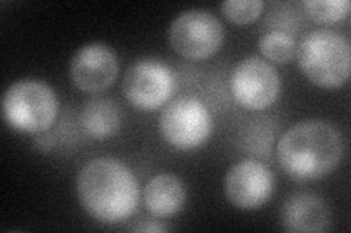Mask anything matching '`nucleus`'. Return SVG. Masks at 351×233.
Segmentation results:
<instances>
[{
	"mask_svg": "<svg viewBox=\"0 0 351 233\" xmlns=\"http://www.w3.org/2000/svg\"><path fill=\"white\" fill-rule=\"evenodd\" d=\"M344 141L338 128L325 120H304L284 133L277 158L284 172L298 181L321 180L341 163Z\"/></svg>",
	"mask_w": 351,
	"mask_h": 233,
	"instance_id": "obj_1",
	"label": "nucleus"
},
{
	"mask_svg": "<svg viewBox=\"0 0 351 233\" xmlns=\"http://www.w3.org/2000/svg\"><path fill=\"white\" fill-rule=\"evenodd\" d=\"M76 193L86 213L103 223L129 219L139 203L134 172L114 158H95L85 163L76 180Z\"/></svg>",
	"mask_w": 351,
	"mask_h": 233,
	"instance_id": "obj_2",
	"label": "nucleus"
},
{
	"mask_svg": "<svg viewBox=\"0 0 351 233\" xmlns=\"http://www.w3.org/2000/svg\"><path fill=\"white\" fill-rule=\"evenodd\" d=\"M302 72L321 87H338L350 76L348 40L332 29H315L306 34L295 50Z\"/></svg>",
	"mask_w": 351,
	"mask_h": 233,
	"instance_id": "obj_3",
	"label": "nucleus"
},
{
	"mask_svg": "<svg viewBox=\"0 0 351 233\" xmlns=\"http://www.w3.org/2000/svg\"><path fill=\"white\" fill-rule=\"evenodd\" d=\"M56 94L41 81L24 79L10 85L2 101L6 124L19 133L47 131L58 117Z\"/></svg>",
	"mask_w": 351,
	"mask_h": 233,
	"instance_id": "obj_4",
	"label": "nucleus"
},
{
	"mask_svg": "<svg viewBox=\"0 0 351 233\" xmlns=\"http://www.w3.org/2000/svg\"><path fill=\"white\" fill-rule=\"evenodd\" d=\"M160 131L171 146L191 150L202 146L213 131V118L202 101L182 96L164 107L160 115Z\"/></svg>",
	"mask_w": 351,
	"mask_h": 233,
	"instance_id": "obj_5",
	"label": "nucleus"
},
{
	"mask_svg": "<svg viewBox=\"0 0 351 233\" xmlns=\"http://www.w3.org/2000/svg\"><path fill=\"white\" fill-rule=\"evenodd\" d=\"M171 47L191 60H204L215 54L224 41V28L217 16L193 9L173 20L169 31Z\"/></svg>",
	"mask_w": 351,
	"mask_h": 233,
	"instance_id": "obj_6",
	"label": "nucleus"
},
{
	"mask_svg": "<svg viewBox=\"0 0 351 233\" xmlns=\"http://www.w3.org/2000/svg\"><path fill=\"white\" fill-rule=\"evenodd\" d=\"M176 86V79L167 64L157 59H141L126 70L123 94L138 109L154 111L166 104Z\"/></svg>",
	"mask_w": 351,
	"mask_h": 233,
	"instance_id": "obj_7",
	"label": "nucleus"
},
{
	"mask_svg": "<svg viewBox=\"0 0 351 233\" xmlns=\"http://www.w3.org/2000/svg\"><path fill=\"white\" fill-rule=\"evenodd\" d=\"M230 90L236 101L247 109H265L277 101L281 81L272 66L258 57L241 60L230 77Z\"/></svg>",
	"mask_w": 351,
	"mask_h": 233,
	"instance_id": "obj_8",
	"label": "nucleus"
},
{
	"mask_svg": "<svg viewBox=\"0 0 351 233\" xmlns=\"http://www.w3.org/2000/svg\"><path fill=\"white\" fill-rule=\"evenodd\" d=\"M276 180L268 166L255 159L237 162L226 175L224 188L228 202L239 208L254 210L271 198Z\"/></svg>",
	"mask_w": 351,
	"mask_h": 233,
	"instance_id": "obj_9",
	"label": "nucleus"
},
{
	"mask_svg": "<svg viewBox=\"0 0 351 233\" xmlns=\"http://www.w3.org/2000/svg\"><path fill=\"white\" fill-rule=\"evenodd\" d=\"M117 73V55L108 46L100 42L81 47L69 64V76L73 85L84 92L106 91L114 83Z\"/></svg>",
	"mask_w": 351,
	"mask_h": 233,
	"instance_id": "obj_10",
	"label": "nucleus"
},
{
	"mask_svg": "<svg viewBox=\"0 0 351 233\" xmlns=\"http://www.w3.org/2000/svg\"><path fill=\"white\" fill-rule=\"evenodd\" d=\"M281 223L293 233L325 232L331 223V213L321 197L312 193L290 195L281 208Z\"/></svg>",
	"mask_w": 351,
	"mask_h": 233,
	"instance_id": "obj_11",
	"label": "nucleus"
},
{
	"mask_svg": "<svg viewBox=\"0 0 351 233\" xmlns=\"http://www.w3.org/2000/svg\"><path fill=\"white\" fill-rule=\"evenodd\" d=\"M186 202L183 182L176 175L160 174L154 176L144 188V203L148 212L156 217L178 215Z\"/></svg>",
	"mask_w": 351,
	"mask_h": 233,
	"instance_id": "obj_12",
	"label": "nucleus"
},
{
	"mask_svg": "<svg viewBox=\"0 0 351 233\" xmlns=\"http://www.w3.org/2000/svg\"><path fill=\"white\" fill-rule=\"evenodd\" d=\"M122 108L112 98H94L81 109L80 123L88 136L107 139L122 126Z\"/></svg>",
	"mask_w": 351,
	"mask_h": 233,
	"instance_id": "obj_13",
	"label": "nucleus"
},
{
	"mask_svg": "<svg viewBox=\"0 0 351 233\" xmlns=\"http://www.w3.org/2000/svg\"><path fill=\"white\" fill-rule=\"evenodd\" d=\"M298 50L294 38L282 31H269L259 40V51L276 63H289Z\"/></svg>",
	"mask_w": 351,
	"mask_h": 233,
	"instance_id": "obj_14",
	"label": "nucleus"
},
{
	"mask_svg": "<svg viewBox=\"0 0 351 233\" xmlns=\"http://www.w3.org/2000/svg\"><path fill=\"white\" fill-rule=\"evenodd\" d=\"M303 6L307 15L321 24L343 20L350 14L348 0H306Z\"/></svg>",
	"mask_w": 351,
	"mask_h": 233,
	"instance_id": "obj_15",
	"label": "nucleus"
},
{
	"mask_svg": "<svg viewBox=\"0 0 351 233\" xmlns=\"http://www.w3.org/2000/svg\"><path fill=\"white\" fill-rule=\"evenodd\" d=\"M263 6L265 3L262 0H228L219 9L228 20L237 25H247L261 15Z\"/></svg>",
	"mask_w": 351,
	"mask_h": 233,
	"instance_id": "obj_16",
	"label": "nucleus"
},
{
	"mask_svg": "<svg viewBox=\"0 0 351 233\" xmlns=\"http://www.w3.org/2000/svg\"><path fill=\"white\" fill-rule=\"evenodd\" d=\"M132 230H136V232H164V230H167V228L164 225H160L158 221L144 220V221H141L138 226L132 228Z\"/></svg>",
	"mask_w": 351,
	"mask_h": 233,
	"instance_id": "obj_17",
	"label": "nucleus"
}]
</instances>
